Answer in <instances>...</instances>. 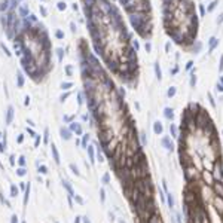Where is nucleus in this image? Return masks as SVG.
Wrapping results in <instances>:
<instances>
[{"mask_svg": "<svg viewBox=\"0 0 223 223\" xmlns=\"http://www.w3.org/2000/svg\"><path fill=\"white\" fill-rule=\"evenodd\" d=\"M82 222H83V223H92V222H91V220H89V217H88V216L82 217Z\"/></svg>", "mask_w": 223, "mask_h": 223, "instance_id": "43", "label": "nucleus"}, {"mask_svg": "<svg viewBox=\"0 0 223 223\" xmlns=\"http://www.w3.org/2000/svg\"><path fill=\"white\" fill-rule=\"evenodd\" d=\"M167 202H168V205H170V208H171V210L174 208V204L176 202H174V198H173L171 193H167Z\"/></svg>", "mask_w": 223, "mask_h": 223, "instance_id": "17", "label": "nucleus"}, {"mask_svg": "<svg viewBox=\"0 0 223 223\" xmlns=\"http://www.w3.org/2000/svg\"><path fill=\"white\" fill-rule=\"evenodd\" d=\"M10 223H19V220H18V216H17V214H12V217H10Z\"/></svg>", "mask_w": 223, "mask_h": 223, "instance_id": "34", "label": "nucleus"}, {"mask_svg": "<svg viewBox=\"0 0 223 223\" xmlns=\"http://www.w3.org/2000/svg\"><path fill=\"white\" fill-rule=\"evenodd\" d=\"M60 137L64 140V141H69L73 138V133L70 131V128H65V126H61L60 128Z\"/></svg>", "mask_w": 223, "mask_h": 223, "instance_id": "2", "label": "nucleus"}, {"mask_svg": "<svg viewBox=\"0 0 223 223\" xmlns=\"http://www.w3.org/2000/svg\"><path fill=\"white\" fill-rule=\"evenodd\" d=\"M213 189L217 193V196L223 198V181H214L213 183Z\"/></svg>", "mask_w": 223, "mask_h": 223, "instance_id": "6", "label": "nucleus"}, {"mask_svg": "<svg viewBox=\"0 0 223 223\" xmlns=\"http://www.w3.org/2000/svg\"><path fill=\"white\" fill-rule=\"evenodd\" d=\"M117 223H126L124 219H117Z\"/></svg>", "mask_w": 223, "mask_h": 223, "instance_id": "49", "label": "nucleus"}, {"mask_svg": "<svg viewBox=\"0 0 223 223\" xmlns=\"http://www.w3.org/2000/svg\"><path fill=\"white\" fill-rule=\"evenodd\" d=\"M17 82H18V86L21 88V86H24V77H22V74H18V77H17Z\"/></svg>", "mask_w": 223, "mask_h": 223, "instance_id": "29", "label": "nucleus"}, {"mask_svg": "<svg viewBox=\"0 0 223 223\" xmlns=\"http://www.w3.org/2000/svg\"><path fill=\"white\" fill-rule=\"evenodd\" d=\"M161 144L168 150V152H171L173 149H174V144H173V141H171V137H168V135H165V137H162L161 138Z\"/></svg>", "mask_w": 223, "mask_h": 223, "instance_id": "3", "label": "nucleus"}, {"mask_svg": "<svg viewBox=\"0 0 223 223\" xmlns=\"http://www.w3.org/2000/svg\"><path fill=\"white\" fill-rule=\"evenodd\" d=\"M165 117L168 121H173V117H174V113L171 109H165Z\"/></svg>", "mask_w": 223, "mask_h": 223, "instance_id": "19", "label": "nucleus"}, {"mask_svg": "<svg viewBox=\"0 0 223 223\" xmlns=\"http://www.w3.org/2000/svg\"><path fill=\"white\" fill-rule=\"evenodd\" d=\"M100 201L104 204V202H106V190H104L103 188L100 189Z\"/></svg>", "mask_w": 223, "mask_h": 223, "instance_id": "26", "label": "nucleus"}, {"mask_svg": "<svg viewBox=\"0 0 223 223\" xmlns=\"http://www.w3.org/2000/svg\"><path fill=\"white\" fill-rule=\"evenodd\" d=\"M15 162H17V161H15V155H10V156H9V164H10L12 167H14V165H15Z\"/></svg>", "mask_w": 223, "mask_h": 223, "instance_id": "33", "label": "nucleus"}, {"mask_svg": "<svg viewBox=\"0 0 223 223\" xmlns=\"http://www.w3.org/2000/svg\"><path fill=\"white\" fill-rule=\"evenodd\" d=\"M42 143V135H39V134H36V137H34V147H39V144Z\"/></svg>", "mask_w": 223, "mask_h": 223, "instance_id": "27", "label": "nucleus"}, {"mask_svg": "<svg viewBox=\"0 0 223 223\" xmlns=\"http://www.w3.org/2000/svg\"><path fill=\"white\" fill-rule=\"evenodd\" d=\"M222 223H223V216H222Z\"/></svg>", "mask_w": 223, "mask_h": 223, "instance_id": "51", "label": "nucleus"}, {"mask_svg": "<svg viewBox=\"0 0 223 223\" xmlns=\"http://www.w3.org/2000/svg\"><path fill=\"white\" fill-rule=\"evenodd\" d=\"M214 205H216V210L219 211V214L223 216V198L216 196V198H214Z\"/></svg>", "mask_w": 223, "mask_h": 223, "instance_id": "7", "label": "nucleus"}, {"mask_svg": "<svg viewBox=\"0 0 223 223\" xmlns=\"http://www.w3.org/2000/svg\"><path fill=\"white\" fill-rule=\"evenodd\" d=\"M14 115H15L14 107L9 106V107H8V112H6V117H5V122H6V125H10V124H12V121H14Z\"/></svg>", "mask_w": 223, "mask_h": 223, "instance_id": "5", "label": "nucleus"}, {"mask_svg": "<svg viewBox=\"0 0 223 223\" xmlns=\"http://www.w3.org/2000/svg\"><path fill=\"white\" fill-rule=\"evenodd\" d=\"M162 131H164V126H162V124L161 122H155L153 124V133L155 134H162Z\"/></svg>", "mask_w": 223, "mask_h": 223, "instance_id": "12", "label": "nucleus"}, {"mask_svg": "<svg viewBox=\"0 0 223 223\" xmlns=\"http://www.w3.org/2000/svg\"><path fill=\"white\" fill-rule=\"evenodd\" d=\"M22 141H24V134H19V135L17 137V143H18V144H22Z\"/></svg>", "mask_w": 223, "mask_h": 223, "instance_id": "36", "label": "nucleus"}, {"mask_svg": "<svg viewBox=\"0 0 223 223\" xmlns=\"http://www.w3.org/2000/svg\"><path fill=\"white\" fill-rule=\"evenodd\" d=\"M140 143H141V146H146V144H147V137H146L144 133L140 134Z\"/></svg>", "mask_w": 223, "mask_h": 223, "instance_id": "24", "label": "nucleus"}, {"mask_svg": "<svg viewBox=\"0 0 223 223\" xmlns=\"http://www.w3.org/2000/svg\"><path fill=\"white\" fill-rule=\"evenodd\" d=\"M170 133H171V137H177V126L174 124L170 125Z\"/></svg>", "mask_w": 223, "mask_h": 223, "instance_id": "21", "label": "nucleus"}, {"mask_svg": "<svg viewBox=\"0 0 223 223\" xmlns=\"http://www.w3.org/2000/svg\"><path fill=\"white\" fill-rule=\"evenodd\" d=\"M69 95H70V94H69V92H67V94H64V95H63V97H61V101H65V98H67V97H69Z\"/></svg>", "mask_w": 223, "mask_h": 223, "instance_id": "46", "label": "nucleus"}, {"mask_svg": "<svg viewBox=\"0 0 223 223\" xmlns=\"http://www.w3.org/2000/svg\"><path fill=\"white\" fill-rule=\"evenodd\" d=\"M27 134H28L30 137H36V133H34V129H33V128H28V126H27Z\"/></svg>", "mask_w": 223, "mask_h": 223, "instance_id": "32", "label": "nucleus"}, {"mask_svg": "<svg viewBox=\"0 0 223 223\" xmlns=\"http://www.w3.org/2000/svg\"><path fill=\"white\" fill-rule=\"evenodd\" d=\"M86 152H88L91 164H95V150H94V146H88L86 147Z\"/></svg>", "mask_w": 223, "mask_h": 223, "instance_id": "10", "label": "nucleus"}, {"mask_svg": "<svg viewBox=\"0 0 223 223\" xmlns=\"http://www.w3.org/2000/svg\"><path fill=\"white\" fill-rule=\"evenodd\" d=\"M69 128H70L72 133L76 134L77 137H79V135H83V128H82V125H81L79 122H74V121H73V122L69 125Z\"/></svg>", "mask_w": 223, "mask_h": 223, "instance_id": "1", "label": "nucleus"}, {"mask_svg": "<svg viewBox=\"0 0 223 223\" xmlns=\"http://www.w3.org/2000/svg\"><path fill=\"white\" fill-rule=\"evenodd\" d=\"M67 201H69L70 208H73V196H67Z\"/></svg>", "mask_w": 223, "mask_h": 223, "instance_id": "41", "label": "nucleus"}, {"mask_svg": "<svg viewBox=\"0 0 223 223\" xmlns=\"http://www.w3.org/2000/svg\"><path fill=\"white\" fill-rule=\"evenodd\" d=\"M19 190H25V188H27V183H25V181H19Z\"/></svg>", "mask_w": 223, "mask_h": 223, "instance_id": "35", "label": "nucleus"}, {"mask_svg": "<svg viewBox=\"0 0 223 223\" xmlns=\"http://www.w3.org/2000/svg\"><path fill=\"white\" fill-rule=\"evenodd\" d=\"M101 183L103 185H110V173H104L101 176Z\"/></svg>", "mask_w": 223, "mask_h": 223, "instance_id": "16", "label": "nucleus"}, {"mask_svg": "<svg viewBox=\"0 0 223 223\" xmlns=\"http://www.w3.org/2000/svg\"><path fill=\"white\" fill-rule=\"evenodd\" d=\"M73 121H74V116H67V115L64 116V124H72Z\"/></svg>", "mask_w": 223, "mask_h": 223, "instance_id": "28", "label": "nucleus"}, {"mask_svg": "<svg viewBox=\"0 0 223 223\" xmlns=\"http://www.w3.org/2000/svg\"><path fill=\"white\" fill-rule=\"evenodd\" d=\"M88 141H89V134H83V135H82V140H81V146H82L83 149L88 147Z\"/></svg>", "mask_w": 223, "mask_h": 223, "instance_id": "15", "label": "nucleus"}, {"mask_svg": "<svg viewBox=\"0 0 223 223\" xmlns=\"http://www.w3.org/2000/svg\"><path fill=\"white\" fill-rule=\"evenodd\" d=\"M174 94H176V89H174V88H171V89L168 91V95H170V97H173Z\"/></svg>", "mask_w": 223, "mask_h": 223, "instance_id": "44", "label": "nucleus"}, {"mask_svg": "<svg viewBox=\"0 0 223 223\" xmlns=\"http://www.w3.org/2000/svg\"><path fill=\"white\" fill-rule=\"evenodd\" d=\"M72 86H73V85H72V82H65V83H63V85H61V88H63V89H70Z\"/></svg>", "mask_w": 223, "mask_h": 223, "instance_id": "31", "label": "nucleus"}, {"mask_svg": "<svg viewBox=\"0 0 223 223\" xmlns=\"http://www.w3.org/2000/svg\"><path fill=\"white\" fill-rule=\"evenodd\" d=\"M21 223H27V222H21Z\"/></svg>", "mask_w": 223, "mask_h": 223, "instance_id": "52", "label": "nucleus"}, {"mask_svg": "<svg viewBox=\"0 0 223 223\" xmlns=\"http://www.w3.org/2000/svg\"><path fill=\"white\" fill-rule=\"evenodd\" d=\"M69 167H70V170H72V173H73L74 176H81V171H79V168H77V167H76L74 164H70Z\"/></svg>", "mask_w": 223, "mask_h": 223, "instance_id": "20", "label": "nucleus"}, {"mask_svg": "<svg viewBox=\"0 0 223 223\" xmlns=\"http://www.w3.org/2000/svg\"><path fill=\"white\" fill-rule=\"evenodd\" d=\"M73 199H74L77 204H79V205H83V204H85V201H83V198H82L81 195H74V196H73Z\"/></svg>", "mask_w": 223, "mask_h": 223, "instance_id": "22", "label": "nucleus"}, {"mask_svg": "<svg viewBox=\"0 0 223 223\" xmlns=\"http://www.w3.org/2000/svg\"><path fill=\"white\" fill-rule=\"evenodd\" d=\"M146 223H161V217L158 216V213H155V214H152L149 217V220Z\"/></svg>", "mask_w": 223, "mask_h": 223, "instance_id": "13", "label": "nucleus"}, {"mask_svg": "<svg viewBox=\"0 0 223 223\" xmlns=\"http://www.w3.org/2000/svg\"><path fill=\"white\" fill-rule=\"evenodd\" d=\"M27 124H28L30 126H34V124H33V121H31V119H28V121H27Z\"/></svg>", "mask_w": 223, "mask_h": 223, "instance_id": "48", "label": "nucleus"}, {"mask_svg": "<svg viewBox=\"0 0 223 223\" xmlns=\"http://www.w3.org/2000/svg\"><path fill=\"white\" fill-rule=\"evenodd\" d=\"M51 153H52V158H54V161H55V164L57 165H60L61 164V158H60V152H58V149H57V146L54 143H51Z\"/></svg>", "mask_w": 223, "mask_h": 223, "instance_id": "4", "label": "nucleus"}, {"mask_svg": "<svg viewBox=\"0 0 223 223\" xmlns=\"http://www.w3.org/2000/svg\"><path fill=\"white\" fill-rule=\"evenodd\" d=\"M58 9H60V10L65 9V3H64V2H60V3H58Z\"/></svg>", "mask_w": 223, "mask_h": 223, "instance_id": "42", "label": "nucleus"}, {"mask_svg": "<svg viewBox=\"0 0 223 223\" xmlns=\"http://www.w3.org/2000/svg\"><path fill=\"white\" fill-rule=\"evenodd\" d=\"M37 171H39V174H48V167L45 165V164H39V167H37Z\"/></svg>", "mask_w": 223, "mask_h": 223, "instance_id": "18", "label": "nucleus"}, {"mask_svg": "<svg viewBox=\"0 0 223 223\" xmlns=\"http://www.w3.org/2000/svg\"><path fill=\"white\" fill-rule=\"evenodd\" d=\"M63 183V188L67 190V193H69V196H74L76 193H74V190H73V188H72V185H70V181L69 180H63L61 181Z\"/></svg>", "mask_w": 223, "mask_h": 223, "instance_id": "8", "label": "nucleus"}, {"mask_svg": "<svg viewBox=\"0 0 223 223\" xmlns=\"http://www.w3.org/2000/svg\"><path fill=\"white\" fill-rule=\"evenodd\" d=\"M216 45H217V40H216V39L213 37V39H211V42H210V51H213Z\"/></svg>", "mask_w": 223, "mask_h": 223, "instance_id": "30", "label": "nucleus"}, {"mask_svg": "<svg viewBox=\"0 0 223 223\" xmlns=\"http://www.w3.org/2000/svg\"><path fill=\"white\" fill-rule=\"evenodd\" d=\"M107 214H109V220H110V222H115V220H116V219H115V213H112V211H109Z\"/></svg>", "mask_w": 223, "mask_h": 223, "instance_id": "38", "label": "nucleus"}, {"mask_svg": "<svg viewBox=\"0 0 223 223\" xmlns=\"http://www.w3.org/2000/svg\"><path fill=\"white\" fill-rule=\"evenodd\" d=\"M30 190H31V185L28 183V185H27V188H25V190H24V201H22V204H24V205H27V204H28V198H30Z\"/></svg>", "mask_w": 223, "mask_h": 223, "instance_id": "11", "label": "nucleus"}, {"mask_svg": "<svg viewBox=\"0 0 223 223\" xmlns=\"http://www.w3.org/2000/svg\"><path fill=\"white\" fill-rule=\"evenodd\" d=\"M17 176L18 177H25L27 176V168L25 167H18L17 168Z\"/></svg>", "mask_w": 223, "mask_h": 223, "instance_id": "14", "label": "nucleus"}, {"mask_svg": "<svg viewBox=\"0 0 223 223\" xmlns=\"http://www.w3.org/2000/svg\"><path fill=\"white\" fill-rule=\"evenodd\" d=\"M25 165H27V161H25V156H19V158H18V167H25Z\"/></svg>", "mask_w": 223, "mask_h": 223, "instance_id": "23", "label": "nucleus"}, {"mask_svg": "<svg viewBox=\"0 0 223 223\" xmlns=\"http://www.w3.org/2000/svg\"><path fill=\"white\" fill-rule=\"evenodd\" d=\"M72 72H73V69H72V65H67V67H65V73H67L69 76H72Z\"/></svg>", "mask_w": 223, "mask_h": 223, "instance_id": "37", "label": "nucleus"}, {"mask_svg": "<svg viewBox=\"0 0 223 223\" xmlns=\"http://www.w3.org/2000/svg\"><path fill=\"white\" fill-rule=\"evenodd\" d=\"M28 104H30V98L25 97V106H28Z\"/></svg>", "mask_w": 223, "mask_h": 223, "instance_id": "47", "label": "nucleus"}, {"mask_svg": "<svg viewBox=\"0 0 223 223\" xmlns=\"http://www.w3.org/2000/svg\"><path fill=\"white\" fill-rule=\"evenodd\" d=\"M9 196H10V198H17V196H19V188L15 185V183H12V185H10Z\"/></svg>", "mask_w": 223, "mask_h": 223, "instance_id": "9", "label": "nucleus"}, {"mask_svg": "<svg viewBox=\"0 0 223 223\" xmlns=\"http://www.w3.org/2000/svg\"><path fill=\"white\" fill-rule=\"evenodd\" d=\"M19 12H21L22 17H27V9H25V8H19Z\"/></svg>", "mask_w": 223, "mask_h": 223, "instance_id": "39", "label": "nucleus"}, {"mask_svg": "<svg viewBox=\"0 0 223 223\" xmlns=\"http://www.w3.org/2000/svg\"><path fill=\"white\" fill-rule=\"evenodd\" d=\"M55 223H58V222H55Z\"/></svg>", "mask_w": 223, "mask_h": 223, "instance_id": "53", "label": "nucleus"}, {"mask_svg": "<svg viewBox=\"0 0 223 223\" xmlns=\"http://www.w3.org/2000/svg\"><path fill=\"white\" fill-rule=\"evenodd\" d=\"M74 223H83V222H82V217H81V216H76V219H74Z\"/></svg>", "mask_w": 223, "mask_h": 223, "instance_id": "45", "label": "nucleus"}, {"mask_svg": "<svg viewBox=\"0 0 223 223\" xmlns=\"http://www.w3.org/2000/svg\"><path fill=\"white\" fill-rule=\"evenodd\" d=\"M55 36H57V37H58V39H63V37H64V33H63V31H61V30H58V31H57V33H55Z\"/></svg>", "mask_w": 223, "mask_h": 223, "instance_id": "40", "label": "nucleus"}, {"mask_svg": "<svg viewBox=\"0 0 223 223\" xmlns=\"http://www.w3.org/2000/svg\"><path fill=\"white\" fill-rule=\"evenodd\" d=\"M2 138H3V134H2V133H0V140H2Z\"/></svg>", "mask_w": 223, "mask_h": 223, "instance_id": "50", "label": "nucleus"}, {"mask_svg": "<svg viewBox=\"0 0 223 223\" xmlns=\"http://www.w3.org/2000/svg\"><path fill=\"white\" fill-rule=\"evenodd\" d=\"M43 143L45 144L49 143V129L48 128H45V133H43Z\"/></svg>", "mask_w": 223, "mask_h": 223, "instance_id": "25", "label": "nucleus"}]
</instances>
